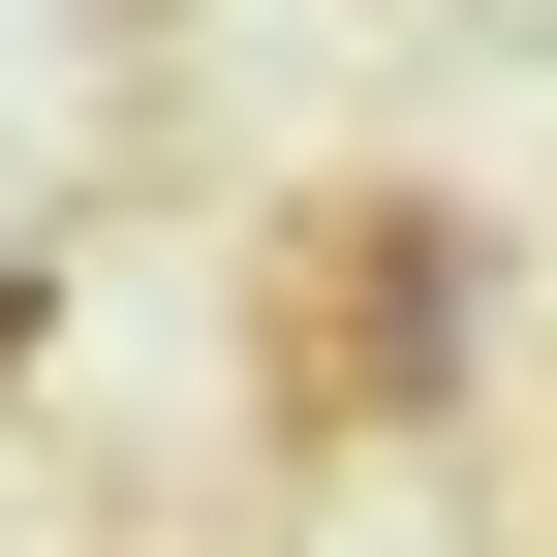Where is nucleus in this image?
<instances>
[{"mask_svg":"<svg viewBox=\"0 0 557 557\" xmlns=\"http://www.w3.org/2000/svg\"><path fill=\"white\" fill-rule=\"evenodd\" d=\"M278 372L372 403V434H403V403H465V372H496V248H465L434 186H372L341 248H278Z\"/></svg>","mask_w":557,"mask_h":557,"instance_id":"obj_1","label":"nucleus"}]
</instances>
